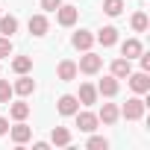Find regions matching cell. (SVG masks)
I'll list each match as a JSON object with an SVG mask.
<instances>
[{"mask_svg":"<svg viewBox=\"0 0 150 150\" xmlns=\"http://www.w3.org/2000/svg\"><path fill=\"white\" fill-rule=\"evenodd\" d=\"M6 132H9V121H6V118H0V135H6Z\"/></svg>","mask_w":150,"mask_h":150,"instance_id":"29","label":"cell"},{"mask_svg":"<svg viewBox=\"0 0 150 150\" xmlns=\"http://www.w3.org/2000/svg\"><path fill=\"white\" fill-rule=\"evenodd\" d=\"M100 68H103V59H100L97 53L86 50V56H80V65H77V71H83V74H97Z\"/></svg>","mask_w":150,"mask_h":150,"instance_id":"2","label":"cell"},{"mask_svg":"<svg viewBox=\"0 0 150 150\" xmlns=\"http://www.w3.org/2000/svg\"><path fill=\"white\" fill-rule=\"evenodd\" d=\"M12 71L15 74H30L33 71V59L30 56H15L12 59Z\"/></svg>","mask_w":150,"mask_h":150,"instance_id":"20","label":"cell"},{"mask_svg":"<svg viewBox=\"0 0 150 150\" xmlns=\"http://www.w3.org/2000/svg\"><path fill=\"white\" fill-rule=\"evenodd\" d=\"M12 86H9V80H0V103H9L12 100Z\"/></svg>","mask_w":150,"mask_h":150,"instance_id":"25","label":"cell"},{"mask_svg":"<svg viewBox=\"0 0 150 150\" xmlns=\"http://www.w3.org/2000/svg\"><path fill=\"white\" fill-rule=\"evenodd\" d=\"M9 115H12L15 121H24V118L30 115V103H24V100H18V103H12V106H9Z\"/></svg>","mask_w":150,"mask_h":150,"instance_id":"21","label":"cell"},{"mask_svg":"<svg viewBox=\"0 0 150 150\" xmlns=\"http://www.w3.org/2000/svg\"><path fill=\"white\" fill-rule=\"evenodd\" d=\"M56 74H59V80L62 83H71L74 77H77V62H71V59H65V62H59V68H56Z\"/></svg>","mask_w":150,"mask_h":150,"instance_id":"8","label":"cell"},{"mask_svg":"<svg viewBox=\"0 0 150 150\" xmlns=\"http://www.w3.org/2000/svg\"><path fill=\"white\" fill-rule=\"evenodd\" d=\"M62 6V0H41V9H47V12H56Z\"/></svg>","mask_w":150,"mask_h":150,"instance_id":"27","label":"cell"},{"mask_svg":"<svg viewBox=\"0 0 150 150\" xmlns=\"http://www.w3.org/2000/svg\"><path fill=\"white\" fill-rule=\"evenodd\" d=\"M6 56H12V38L0 35V59H6Z\"/></svg>","mask_w":150,"mask_h":150,"instance_id":"26","label":"cell"},{"mask_svg":"<svg viewBox=\"0 0 150 150\" xmlns=\"http://www.w3.org/2000/svg\"><path fill=\"white\" fill-rule=\"evenodd\" d=\"M12 91H15V94H21V97L33 94V91H35V83H33V77H27V74H18V83L12 86Z\"/></svg>","mask_w":150,"mask_h":150,"instance_id":"7","label":"cell"},{"mask_svg":"<svg viewBox=\"0 0 150 150\" xmlns=\"http://www.w3.org/2000/svg\"><path fill=\"white\" fill-rule=\"evenodd\" d=\"M121 53H124V59H129V62H132L135 56H141V53H144V47H141V41H138V38H127V41L121 44Z\"/></svg>","mask_w":150,"mask_h":150,"instance_id":"9","label":"cell"},{"mask_svg":"<svg viewBox=\"0 0 150 150\" xmlns=\"http://www.w3.org/2000/svg\"><path fill=\"white\" fill-rule=\"evenodd\" d=\"M77 18H80L77 6H59V9H56V21H59V27H74V24H77Z\"/></svg>","mask_w":150,"mask_h":150,"instance_id":"4","label":"cell"},{"mask_svg":"<svg viewBox=\"0 0 150 150\" xmlns=\"http://www.w3.org/2000/svg\"><path fill=\"white\" fill-rule=\"evenodd\" d=\"M50 141H53L56 147H68V144H71V129H68V127H53Z\"/></svg>","mask_w":150,"mask_h":150,"instance_id":"16","label":"cell"},{"mask_svg":"<svg viewBox=\"0 0 150 150\" xmlns=\"http://www.w3.org/2000/svg\"><path fill=\"white\" fill-rule=\"evenodd\" d=\"M77 100H80L83 106H94V103H97V88H94L91 83H83V86H80V97H77Z\"/></svg>","mask_w":150,"mask_h":150,"instance_id":"13","label":"cell"},{"mask_svg":"<svg viewBox=\"0 0 150 150\" xmlns=\"http://www.w3.org/2000/svg\"><path fill=\"white\" fill-rule=\"evenodd\" d=\"M97 124H100V121H97L94 112H80V109H77V127H80V132H94Z\"/></svg>","mask_w":150,"mask_h":150,"instance_id":"6","label":"cell"},{"mask_svg":"<svg viewBox=\"0 0 150 150\" xmlns=\"http://www.w3.org/2000/svg\"><path fill=\"white\" fill-rule=\"evenodd\" d=\"M129 88L135 91V94H147L150 91V77H147V71H138V74H129Z\"/></svg>","mask_w":150,"mask_h":150,"instance_id":"3","label":"cell"},{"mask_svg":"<svg viewBox=\"0 0 150 150\" xmlns=\"http://www.w3.org/2000/svg\"><path fill=\"white\" fill-rule=\"evenodd\" d=\"M47 30H50V24H47L44 15H33L30 18V33L33 35H47Z\"/></svg>","mask_w":150,"mask_h":150,"instance_id":"18","label":"cell"},{"mask_svg":"<svg viewBox=\"0 0 150 150\" xmlns=\"http://www.w3.org/2000/svg\"><path fill=\"white\" fill-rule=\"evenodd\" d=\"M118 118H121V109H118L115 103H103V109H100L97 121H103V124H109V127H112V124H115Z\"/></svg>","mask_w":150,"mask_h":150,"instance_id":"14","label":"cell"},{"mask_svg":"<svg viewBox=\"0 0 150 150\" xmlns=\"http://www.w3.org/2000/svg\"><path fill=\"white\" fill-rule=\"evenodd\" d=\"M138 59H141V71H150V56H147V53H141Z\"/></svg>","mask_w":150,"mask_h":150,"instance_id":"28","label":"cell"},{"mask_svg":"<svg viewBox=\"0 0 150 150\" xmlns=\"http://www.w3.org/2000/svg\"><path fill=\"white\" fill-rule=\"evenodd\" d=\"M97 41H100L103 47H112V44L118 41V30H115V27H103V30L97 33Z\"/></svg>","mask_w":150,"mask_h":150,"instance_id":"19","label":"cell"},{"mask_svg":"<svg viewBox=\"0 0 150 150\" xmlns=\"http://www.w3.org/2000/svg\"><path fill=\"white\" fill-rule=\"evenodd\" d=\"M86 147H88V150H106V147H109V141H106L103 135H91Z\"/></svg>","mask_w":150,"mask_h":150,"instance_id":"24","label":"cell"},{"mask_svg":"<svg viewBox=\"0 0 150 150\" xmlns=\"http://www.w3.org/2000/svg\"><path fill=\"white\" fill-rule=\"evenodd\" d=\"M118 77H103L100 80V86H97V94H103V97H115L118 94Z\"/></svg>","mask_w":150,"mask_h":150,"instance_id":"12","label":"cell"},{"mask_svg":"<svg viewBox=\"0 0 150 150\" xmlns=\"http://www.w3.org/2000/svg\"><path fill=\"white\" fill-rule=\"evenodd\" d=\"M132 74V65H129V59H115L112 62V77H118V80H124V77H129Z\"/></svg>","mask_w":150,"mask_h":150,"instance_id":"17","label":"cell"},{"mask_svg":"<svg viewBox=\"0 0 150 150\" xmlns=\"http://www.w3.org/2000/svg\"><path fill=\"white\" fill-rule=\"evenodd\" d=\"M15 33H18V18L15 15H0V35L12 38Z\"/></svg>","mask_w":150,"mask_h":150,"instance_id":"15","label":"cell"},{"mask_svg":"<svg viewBox=\"0 0 150 150\" xmlns=\"http://www.w3.org/2000/svg\"><path fill=\"white\" fill-rule=\"evenodd\" d=\"M56 109H59V115L71 118V115H77V109H80V100L74 97V94H62V97H59V103H56Z\"/></svg>","mask_w":150,"mask_h":150,"instance_id":"5","label":"cell"},{"mask_svg":"<svg viewBox=\"0 0 150 150\" xmlns=\"http://www.w3.org/2000/svg\"><path fill=\"white\" fill-rule=\"evenodd\" d=\"M144 109H147V103H144L141 97H129V100L124 103L121 115H124L127 121H138V118H144Z\"/></svg>","mask_w":150,"mask_h":150,"instance_id":"1","label":"cell"},{"mask_svg":"<svg viewBox=\"0 0 150 150\" xmlns=\"http://www.w3.org/2000/svg\"><path fill=\"white\" fill-rule=\"evenodd\" d=\"M103 12H106L109 18H118V15L124 12V0H103Z\"/></svg>","mask_w":150,"mask_h":150,"instance_id":"22","label":"cell"},{"mask_svg":"<svg viewBox=\"0 0 150 150\" xmlns=\"http://www.w3.org/2000/svg\"><path fill=\"white\" fill-rule=\"evenodd\" d=\"M9 132H12V141H15V144H27V141L33 138V129H30L24 121H18V124H15Z\"/></svg>","mask_w":150,"mask_h":150,"instance_id":"10","label":"cell"},{"mask_svg":"<svg viewBox=\"0 0 150 150\" xmlns=\"http://www.w3.org/2000/svg\"><path fill=\"white\" fill-rule=\"evenodd\" d=\"M71 44L77 47V50H91V44H94V35H91L88 30H80V33H74Z\"/></svg>","mask_w":150,"mask_h":150,"instance_id":"11","label":"cell"},{"mask_svg":"<svg viewBox=\"0 0 150 150\" xmlns=\"http://www.w3.org/2000/svg\"><path fill=\"white\" fill-rule=\"evenodd\" d=\"M132 30H135V33H144V30H147V15H144V12H135V15H132Z\"/></svg>","mask_w":150,"mask_h":150,"instance_id":"23","label":"cell"},{"mask_svg":"<svg viewBox=\"0 0 150 150\" xmlns=\"http://www.w3.org/2000/svg\"><path fill=\"white\" fill-rule=\"evenodd\" d=\"M0 15H3V12H0Z\"/></svg>","mask_w":150,"mask_h":150,"instance_id":"30","label":"cell"}]
</instances>
